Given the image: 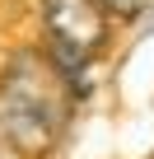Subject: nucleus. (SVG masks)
Here are the masks:
<instances>
[{
	"label": "nucleus",
	"mask_w": 154,
	"mask_h": 159,
	"mask_svg": "<svg viewBox=\"0 0 154 159\" xmlns=\"http://www.w3.org/2000/svg\"><path fill=\"white\" fill-rule=\"evenodd\" d=\"M42 14V42L75 52L84 61H98V52L112 38V14L98 0H37Z\"/></svg>",
	"instance_id": "f03ea898"
},
{
	"label": "nucleus",
	"mask_w": 154,
	"mask_h": 159,
	"mask_svg": "<svg viewBox=\"0 0 154 159\" xmlns=\"http://www.w3.org/2000/svg\"><path fill=\"white\" fill-rule=\"evenodd\" d=\"M70 89L51 70L42 47H19L0 70V122L28 159H42L70 117Z\"/></svg>",
	"instance_id": "f257e3e1"
},
{
	"label": "nucleus",
	"mask_w": 154,
	"mask_h": 159,
	"mask_svg": "<svg viewBox=\"0 0 154 159\" xmlns=\"http://www.w3.org/2000/svg\"><path fill=\"white\" fill-rule=\"evenodd\" d=\"M0 159H28V154H24L19 145H14V136L5 131V122H0Z\"/></svg>",
	"instance_id": "20e7f679"
},
{
	"label": "nucleus",
	"mask_w": 154,
	"mask_h": 159,
	"mask_svg": "<svg viewBox=\"0 0 154 159\" xmlns=\"http://www.w3.org/2000/svg\"><path fill=\"white\" fill-rule=\"evenodd\" d=\"M98 5H103L112 19L131 24V19H140V14H145V5H149V0H98Z\"/></svg>",
	"instance_id": "7ed1b4c3"
}]
</instances>
